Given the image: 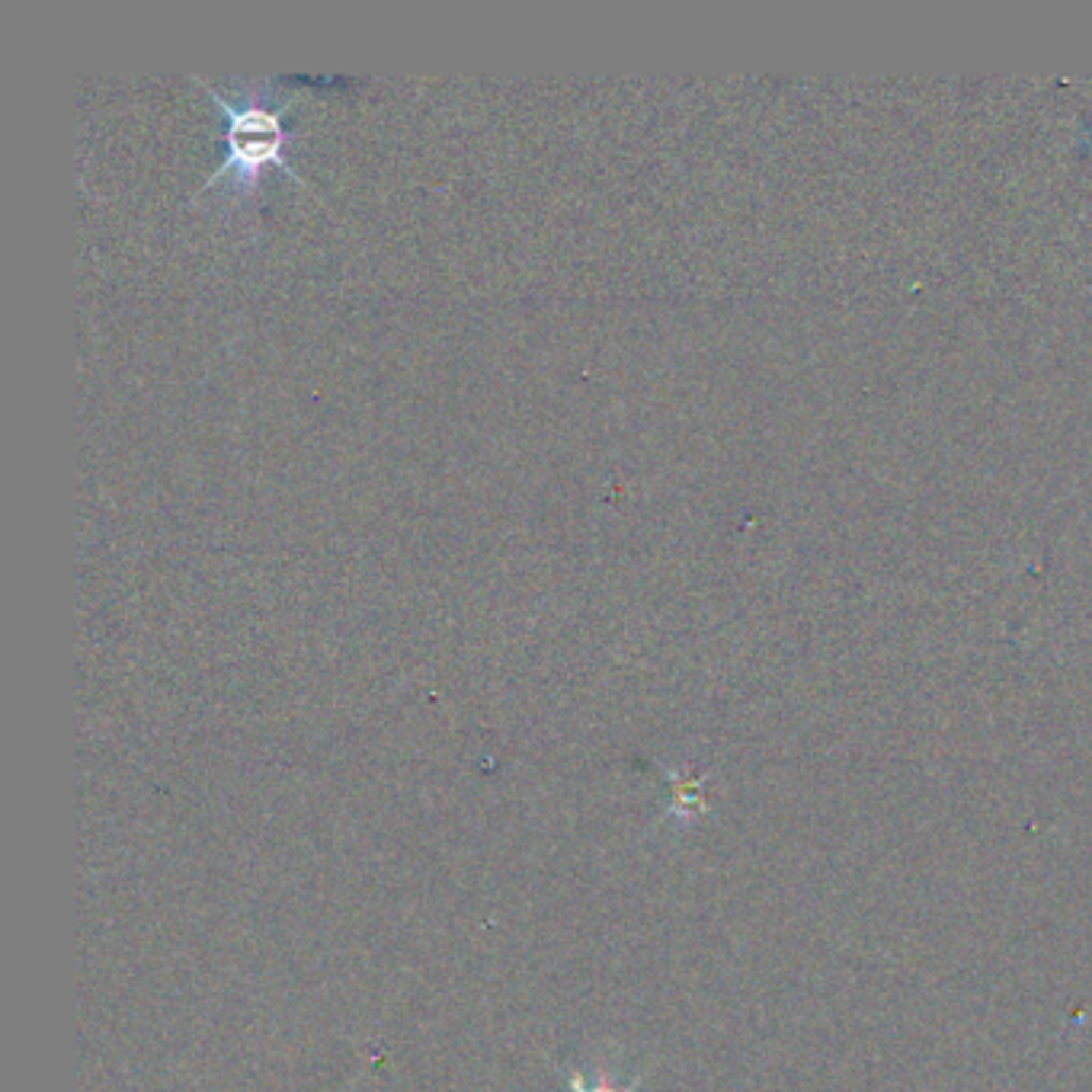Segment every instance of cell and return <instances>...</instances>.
<instances>
[{
	"label": "cell",
	"mask_w": 1092,
	"mask_h": 1092,
	"mask_svg": "<svg viewBox=\"0 0 1092 1092\" xmlns=\"http://www.w3.org/2000/svg\"><path fill=\"white\" fill-rule=\"evenodd\" d=\"M196 84L206 87V93L215 100L225 128H222V163L209 173L203 184L206 190L225 187L228 196H235L244 209L263 206V173L266 167L285 170L298 187L311 190L308 179L292 167L289 148L298 141V132L285 122V112L292 103L282 100V84L273 77H257L235 84L231 93H222L215 84H206L196 77Z\"/></svg>",
	"instance_id": "cell-1"
},
{
	"label": "cell",
	"mask_w": 1092,
	"mask_h": 1092,
	"mask_svg": "<svg viewBox=\"0 0 1092 1092\" xmlns=\"http://www.w3.org/2000/svg\"><path fill=\"white\" fill-rule=\"evenodd\" d=\"M568 1086H571V1092H635V1089L641 1086V1079H635V1082H628V1086H619V1082L612 1079V1073H609L606 1067H600L593 1076H587V1073H580V1070H571Z\"/></svg>",
	"instance_id": "cell-2"
},
{
	"label": "cell",
	"mask_w": 1092,
	"mask_h": 1092,
	"mask_svg": "<svg viewBox=\"0 0 1092 1092\" xmlns=\"http://www.w3.org/2000/svg\"><path fill=\"white\" fill-rule=\"evenodd\" d=\"M670 779H673V801H670V814H692V811H698L701 808V785L695 782V779H679L676 773H670Z\"/></svg>",
	"instance_id": "cell-3"
}]
</instances>
